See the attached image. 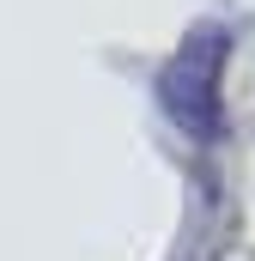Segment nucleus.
Here are the masks:
<instances>
[{"instance_id":"1","label":"nucleus","mask_w":255,"mask_h":261,"mask_svg":"<svg viewBox=\"0 0 255 261\" xmlns=\"http://www.w3.org/2000/svg\"><path fill=\"white\" fill-rule=\"evenodd\" d=\"M225 49H231V37H225L219 24H200L189 43L170 55V67L158 73V103H164V116H170L183 134H194V140H207V134L219 128V73H225Z\"/></svg>"}]
</instances>
